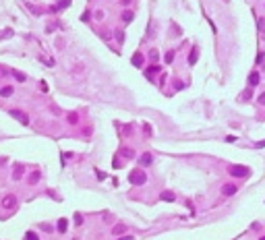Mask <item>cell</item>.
Here are the masks:
<instances>
[{
    "label": "cell",
    "instance_id": "9c48e42d",
    "mask_svg": "<svg viewBox=\"0 0 265 240\" xmlns=\"http://www.w3.org/2000/svg\"><path fill=\"white\" fill-rule=\"evenodd\" d=\"M120 153H122V157H124V160L135 157V151H133V149H128V147H122V149H120Z\"/></svg>",
    "mask_w": 265,
    "mask_h": 240
},
{
    "label": "cell",
    "instance_id": "ac0fdd59",
    "mask_svg": "<svg viewBox=\"0 0 265 240\" xmlns=\"http://www.w3.org/2000/svg\"><path fill=\"white\" fill-rule=\"evenodd\" d=\"M21 176H23V168H21V166H17V168H15V172H12V178H15V180H19Z\"/></svg>",
    "mask_w": 265,
    "mask_h": 240
},
{
    "label": "cell",
    "instance_id": "5bb4252c",
    "mask_svg": "<svg viewBox=\"0 0 265 240\" xmlns=\"http://www.w3.org/2000/svg\"><path fill=\"white\" fill-rule=\"evenodd\" d=\"M39 176H42V174H39V170L31 172V176H29V184H35L37 180H39Z\"/></svg>",
    "mask_w": 265,
    "mask_h": 240
},
{
    "label": "cell",
    "instance_id": "cb8c5ba5",
    "mask_svg": "<svg viewBox=\"0 0 265 240\" xmlns=\"http://www.w3.org/2000/svg\"><path fill=\"white\" fill-rule=\"evenodd\" d=\"M69 122L70 124H77V114H69Z\"/></svg>",
    "mask_w": 265,
    "mask_h": 240
},
{
    "label": "cell",
    "instance_id": "2e32d148",
    "mask_svg": "<svg viewBox=\"0 0 265 240\" xmlns=\"http://www.w3.org/2000/svg\"><path fill=\"white\" fill-rule=\"evenodd\" d=\"M151 160H153V157H151L149 153H143V155H141V164H143V166H149Z\"/></svg>",
    "mask_w": 265,
    "mask_h": 240
},
{
    "label": "cell",
    "instance_id": "f1b7e54d",
    "mask_svg": "<svg viewBox=\"0 0 265 240\" xmlns=\"http://www.w3.org/2000/svg\"><path fill=\"white\" fill-rule=\"evenodd\" d=\"M261 240H265V238H261Z\"/></svg>",
    "mask_w": 265,
    "mask_h": 240
},
{
    "label": "cell",
    "instance_id": "484cf974",
    "mask_svg": "<svg viewBox=\"0 0 265 240\" xmlns=\"http://www.w3.org/2000/svg\"><path fill=\"white\" fill-rule=\"evenodd\" d=\"M259 103H263V106H265V93H261V95H259Z\"/></svg>",
    "mask_w": 265,
    "mask_h": 240
},
{
    "label": "cell",
    "instance_id": "277c9868",
    "mask_svg": "<svg viewBox=\"0 0 265 240\" xmlns=\"http://www.w3.org/2000/svg\"><path fill=\"white\" fill-rule=\"evenodd\" d=\"M15 205H17V197H15V194H8V197L2 199V207H4V209H12Z\"/></svg>",
    "mask_w": 265,
    "mask_h": 240
},
{
    "label": "cell",
    "instance_id": "3957f363",
    "mask_svg": "<svg viewBox=\"0 0 265 240\" xmlns=\"http://www.w3.org/2000/svg\"><path fill=\"white\" fill-rule=\"evenodd\" d=\"M8 114H11L15 120H19L21 124H29V116L25 114V112H21V110H11Z\"/></svg>",
    "mask_w": 265,
    "mask_h": 240
},
{
    "label": "cell",
    "instance_id": "7c38bea8",
    "mask_svg": "<svg viewBox=\"0 0 265 240\" xmlns=\"http://www.w3.org/2000/svg\"><path fill=\"white\" fill-rule=\"evenodd\" d=\"M66 228H69V221H66V219H58V232H62V234H64V232H66Z\"/></svg>",
    "mask_w": 265,
    "mask_h": 240
},
{
    "label": "cell",
    "instance_id": "8992f818",
    "mask_svg": "<svg viewBox=\"0 0 265 240\" xmlns=\"http://www.w3.org/2000/svg\"><path fill=\"white\" fill-rule=\"evenodd\" d=\"M66 6H70V0H60L56 6H52L50 11H52V12H58V11H62V8H66Z\"/></svg>",
    "mask_w": 265,
    "mask_h": 240
},
{
    "label": "cell",
    "instance_id": "8fae6325",
    "mask_svg": "<svg viewBox=\"0 0 265 240\" xmlns=\"http://www.w3.org/2000/svg\"><path fill=\"white\" fill-rule=\"evenodd\" d=\"M112 232H114V236L124 234V232H127V226H124V224H118V226H114V230H112Z\"/></svg>",
    "mask_w": 265,
    "mask_h": 240
},
{
    "label": "cell",
    "instance_id": "44dd1931",
    "mask_svg": "<svg viewBox=\"0 0 265 240\" xmlns=\"http://www.w3.org/2000/svg\"><path fill=\"white\" fill-rule=\"evenodd\" d=\"M149 56H151V60H158V58H160V54H158V50H151Z\"/></svg>",
    "mask_w": 265,
    "mask_h": 240
},
{
    "label": "cell",
    "instance_id": "4fadbf2b",
    "mask_svg": "<svg viewBox=\"0 0 265 240\" xmlns=\"http://www.w3.org/2000/svg\"><path fill=\"white\" fill-rule=\"evenodd\" d=\"M133 64L135 66H143V54H135L133 56Z\"/></svg>",
    "mask_w": 265,
    "mask_h": 240
},
{
    "label": "cell",
    "instance_id": "603a6c76",
    "mask_svg": "<svg viewBox=\"0 0 265 240\" xmlns=\"http://www.w3.org/2000/svg\"><path fill=\"white\" fill-rule=\"evenodd\" d=\"M174 60V52H168V54H166V62H168V64H170V62H172Z\"/></svg>",
    "mask_w": 265,
    "mask_h": 240
},
{
    "label": "cell",
    "instance_id": "83f0119b",
    "mask_svg": "<svg viewBox=\"0 0 265 240\" xmlns=\"http://www.w3.org/2000/svg\"><path fill=\"white\" fill-rule=\"evenodd\" d=\"M257 147H265V141H259V143H257Z\"/></svg>",
    "mask_w": 265,
    "mask_h": 240
},
{
    "label": "cell",
    "instance_id": "ba28073f",
    "mask_svg": "<svg viewBox=\"0 0 265 240\" xmlns=\"http://www.w3.org/2000/svg\"><path fill=\"white\" fill-rule=\"evenodd\" d=\"M158 73H160V66H155V64H153V66H149V69H147L145 77H147V79H153V77L158 75Z\"/></svg>",
    "mask_w": 265,
    "mask_h": 240
},
{
    "label": "cell",
    "instance_id": "5b68a950",
    "mask_svg": "<svg viewBox=\"0 0 265 240\" xmlns=\"http://www.w3.org/2000/svg\"><path fill=\"white\" fill-rule=\"evenodd\" d=\"M236 193V186H234V184H224V186H222V194H224V197H230V194H234Z\"/></svg>",
    "mask_w": 265,
    "mask_h": 240
},
{
    "label": "cell",
    "instance_id": "4316f807",
    "mask_svg": "<svg viewBox=\"0 0 265 240\" xmlns=\"http://www.w3.org/2000/svg\"><path fill=\"white\" fill-rule=\"evenodd\" d=\"M118 240H133V236H122V238H118Z\"/></svg>",
    "mask_w": 265,
    "mask_h": 240
},
{
    "label": "cell",
    "instance_id": "7402d4cb",
    "mask_svg": "<svg viewBox=\"0 0 265 240\" xmlns=\"http://www.w3.org/2000/svg\"><path fill=\"white\" fill-rule=\"evenodd\" d=\"M15 79H17V81H25V75H23V73H17V70H15Z\"/></svg>",
    "mask_w": 265,
    "mask_h": 240
},
{
    "label": "cell",
    "instance_id": "d6986e66",
    "mask_svg": "<svg viewBox=\"0 0 265 240\" xmlns=\"http://www.w3.org/2000/svg\"><path fill=\"white\" fill-rule=\"evenodd\" d=\"M0 95H2V97H8V95H12V87H4V89H0Z\"/></svg>",
    "mask_w": 265,
    "mask_h": 240
},
{
    "label": "cell",
    "instance_id": "52a82bcc",
    "mask_svg": "<svg viewBox=\"0 0 265 240\" xmlns=\"http://www.w3.org/2000/svg\"><path fill=\"white\" fill-rule=\"evenodd\" d=\"M160 199H161V201H168V203H172L174 199H176V194H174L172 191H164V193L160 194Z\"/></svg>",
    "mask_w": 265,
    "mask_h": 240
},
{
    "label": "cell",
    "instance_id": "7a4b0ae2",
    "mask_svg": "<svg viewBox=\"0 0 265 240\" xmlns=\"http://www.w3.org/2000/svg\"><path fill=\"white\" fill-rule=\"evenodd\" d=\"M228 172H230L232 176H236V178H244V176H249V168L246 166H238V164H234V166H230L228 168Z\"/></svg>",
    "mask_w": 265,
    "mask_h": 240
},
{
    "label": "cell",
    "instance_id": "ffe728a7",
    "mask_svg": "<svg viewBox=\"0 0 265 240\" xmlns=\"http://www.w3.org/2000/svg\"><path fill=\"white\" fill-rule=\"evenodd\" d=\"M25 240H37V236H35L33 232H27V234H25Z\"/></svg>",
    "mask_w": 265,
    "mask_h": 240
},
{
    "label": "cell",
    "instance_id": "e0dca14e",
    "mask_svg": "<svg viewBox=\"0 0 265 240\" xmlns=\"http://www.w3.org/2000/svg\"><path fill=\"white\" fill-rule=\"evenodd\" d=\"M197 54H199V50L193 48V52H191V56H189V64H195L197 62Z\"/></svg>",
    "mask_w": 265,
    "mask_h": 240
},
{
    "label": "cell",
    "instance_id": "d4e9b609",
    "mask_svg": "<svg viewBox=\"0 0 265 240\" xmlns=\"http://www.w3.org/2000/svg\"><path fill=\"white\" fill-rule=\"evenodd\" d=\"M87 19H89V11H85L83 15H81V21H87Z\"/></svg>",
    "mask_w": 265,
    "mask_h": 240
},
{
    "label": "cell",
    "instance_id": "30bf717a",
    "mask_svg": "<svg viewBox=\"0 0 265 240\" xmlns=\"http://www.w3.org/2000/svg\"><path fill=\"white\" fill-rule=\"evenodd\" d=\"M133 19H135V12L133 11H124L122 12V21H124V23H131Z\"/></svg>",
    "mask_w": 265,
    "mask_h": 240
},
{
    "label": "cell",
    "instance_id": "9a60e30c",
    "mask_svg": "<svg viewBox=\"0 0 265 240\" xmlns=\"http://www.w3.org/2000/svg\"><path fill=\"white\" fill-rule=\"evenodd\" d=\"M249 83L255 87V85L259 83V73H251V75H249Z\"/></svg>",
    "mask_w": 265,
    "mask_h": 240
},
{
    "label": "cell",
    "instance_id": "6da1fadb",
    "mask_svg": "<svg viewBox=\"0 0 265 240\" xmlns=\"http://www.w3.org/2000/svg\"><path fill=\"white\" fill-rule=\"evenodd\" d=\"M128 182L133 184V186H141V184L147 182V174L143 170H133L128 174Z\"/></svg>",
    "mask_w": 265,
    "mask_h": 240
}]
</instances>
